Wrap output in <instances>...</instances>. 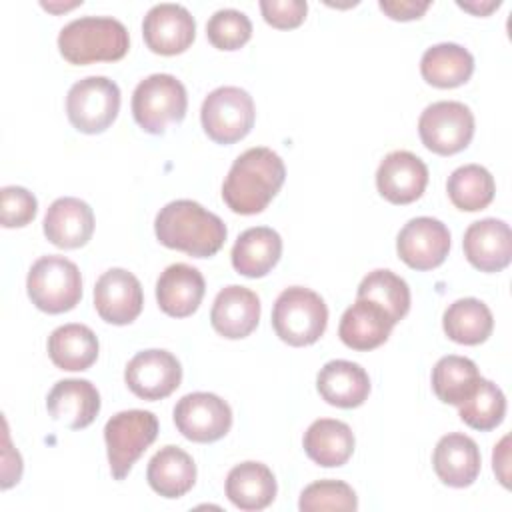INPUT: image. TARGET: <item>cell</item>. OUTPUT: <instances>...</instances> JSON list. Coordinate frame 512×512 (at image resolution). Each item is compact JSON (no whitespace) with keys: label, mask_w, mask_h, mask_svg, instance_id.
Masks as SVG:
<instances>
[{"label":"cell","mask_w":512,"mask_h":512,"mask_svg":"<svg viewBox=\"0 0 512 512\" xmlns=\"http://www.w3.org/2000/svg\"><path fill=\"white\" fill-rule=\"evenodd\" d=\"M284 178V162L274 150L248 148L232 162L222 184V198L236 214H258L278 194Z\"/></svg>","instance_id":"6da1fadb"},{"label":"cell","mask_w":512,"mask_h":512,"mask_svg":"<svg viewBox=\"0 0 512 512\" xmlns=\"http://www.w3.org/2000/svg\"><path fill=\"white\" fill-rule=\"evenodd\" d=\"M154 232L160 244L182 250L196 258L214 256L226 240V224L214 212H208L194 200H172L154 220Z\"/></svg>","instance_id":"7a4b0ae2"},{"label":"cell","mask_w":512,"mask_h":512,"mask_svg":"<svg viewBox=\"0 0 512 512\" xmlns=\"http://www.w3.org/2000/svg\"><path fill=\"white\" fill-rule=\"evenodd\" d=\"M130 46L126 26L112 16H82L58 34V48L70 64L120 60Z\"/></svg>","instance_id":"3957f363"},{"label":"cell","mask_w":512,"mask_h":512,"mask_svg":"<svg viewBox=\"0 0 512 512\" xmlns=\"http://www.w3.org/2000/svg\"><path fill=\"white\" fill-rule=\"evenodd\" d=\"M328 308L320 294L304 286L282 290L272 308V326L290 346L314 344L326 330Z\"/></svg>","instance_id":"277c9868"},{"label":"cell","mask_w":512,"mask_h":512,"mask_svg":"<svg viewBox=\"0 0 512 512\" xmlns=\"http://www.w3.org/2000/svg\"><path fill=\"white\" fill-rule=\"evenodd\" d=\"M26 288L32 304L48 314L72 310L82 298V276L78 266L58 254L38 258L28 272Z\"/></svg>","instance_id":"5b68a950"},{"label":"cell","mask_w":512,"mask_h":512,"mask_svg":"<svg viewBox=\"0 0 512 512\" xmlns=\"http://www.w3.org/2000/svg\"><path fill=\"white\" fill-rule=\"evenodd\" d=\"M186 108V88L172 74H150L138 82L132 94L134 120L150 134H162L168 124L182 122Z\"/></svg>","instance_id":"8992f818"},{"label":"cell","mask_w":512,"mask_h":512,"mask_svg":"<svg viewBox=\"0 0 512 512\" xmlns=\"http://www.w3.org/2000/svg\"><path fill=\"white\" fill-rule=\"evenodd\" d=\"M158 436V418L148 410H122L104 426L110 472L116 480H124L134 462Z\"/></svg>","instance_id":"52a82bcc"},{"label":"cell","mask_w":512,"mask_h":512,"mask_svg":"<svg viewBox=\"0 0 512 512\" xmlns=\"http://www.w3.org/2000/svg\"><path fill=\"white\" fill-rule=\"evenodd\" d=\"M118 110L120 88L106 76H86L68 90L66 114L78 132H104L116 120Z\"/></svg>","instance_id":"ba28073f"},{"label":"cell","mask_w":512,"mask_h":512,"mask_svg":"<svg viewBox=\"0 0 512 512\" xmlns=\"http://www.w3.org/2000/svg\"><path fill=\"white\" fill-rule=\"evenodd\" d=\"M252 96L238 86H220L212 90L200 108L202 128L218 144L242 140L254 126Z\"/></svg>","instance_id":"9c48e42d"},{"label":"cell","mask_w":512,"mask_h":512,"mask_svg":"<svg viewBox=\"0 0 512 512\" xmlns=\"http://www.w3.org/2000/svg\"><path fill=\"white\" fill-rule=\"evenodd\" d=\"M418 134L428 150L440 156L456 154L474 136V114L466 104L456 100L434 102L420 114Z\"/></svg>","instance_id":"30bf717a"},{"label":"cell","mask_w":512,"mask_h":512,"mask_svg":"<svg viewBox=\"0 0 512 512\" xmlns=\"http://www.w3.org/2000/svg\"><path fill=\"white\" fill-rule=\"evenodd\" d=\"M174 424L192 442H216L230 430L232 410L212 392H192L176 402Z\"/></svg>","instance_id":"8fae6325"},{"label":"cell","mask_w":512,"mask_h":512,"mask_svg":"<svg viewBox=\"0 0 512 512\" xmlns=\"http://www.w3.org/2000/svg\"><path fill=\"white\" fill-rule=\"evenodd\" d=\"M126 386L144 400L170 396L182 380L178 358L162 348H150L134 354L124 370Z\"/></svg>","instance_id":"7c38bea8"},{"label":"cell","mask_w":512,"mask_h":512,"mask_svg":"<svg viewBox=\"0 0 512 512\" xmlns=\"http://www.w3.org/2000/svg\"><path fill=\"white\" fill-rule=\"evenodd\" d=\"M396 250L410 268L432 270L448 256L450 232L440 220L418 216L408 220L398 232Z\"/></svg>","instance_id":"4fadbf2b"},{"label":"cell","mask_w":512,"mask_h":512,"mask_svg":"<svg viewBox=\"0 0 512 512\" xmlns=\"http://www.w3.org/2000/svg\"><path fill=\"white\" fill-rule=\"evenodd\" d=\"M142 34L152 52L172 56L184 52L194 42L196 22L182 4L160 2L146 12L142 20Z\"/></svg>","instance_id":"5bb4252c"},{"label":"cell","mask_w":512,"mask_h":512,"mask_svg":"<svg viewBox=\"0 0 512 512\" xmlns=\"http://www.w3.org/2000/svg\"><path fill=\"white\" fill-rule=\"evenodd\" d=\"M142 304L140 280L124 268L106 270L94 284L96 312L110 324H130L142 312Z\"/></svg>","instance_id":"9a60e30c"},{"label":"cell","mask_w":512,"mask_h":512,"mask_svg":"<svg viewBox=\"0 0 512 512\" xmlns=\"http://www.w3.org/2000/svg\"><path fill=\"white\" fill-rule=\"evenodd\" d=\"M428 184V166L408 150H394L384 156L376 170V188L392 204L418 200Z\"/></svg>","instance_id":"2e32d148"},{"label":"cell","mask_w":512,"mask_h":512,"mask_svg":"<svg viewBox=\"0 0 512 512\" xmlns=\"http://www.w3.org/2000/svg\"><path fill=\"white\" fill-rule=\"evenodd\" d=\"M464 254L482 272H500L512 260V232L504 220L484 218L464 232Z\"/></svg>","instance_id":"e0dca14e"},{"label":"cell","mask_w":512,"mask_h":512,"mask_svg":"<svg viewBox=\"0 0 512 512\" xmlns=\"http://www.w3.org/2000/svg\"><path fill=\"white\" fill-rule=\"evenodd\" d=\"M48 414L66 428L80 430L94 422L100 412V394L90 380L66 378L52 386L46 396Z\"/></svg>","instance_id":"ac0fdd59"},{"label":"cell","mask_w":512,"mask_h":512,"mask_svg":"<svg viewBox=\"0 0 512 512\" xmlns=\"http://www.w3.org/2000/svg\"><path fill=\"white\" fill-rule=\"evenodd\" d=\"M260 320V298L246 286L230 284L222 288L212 304V328L224 338H246Z\"/></svg>","instance_id":"d6986e66"},{"label":"cell","mask_w":512,"mask_h":512,"mask_svg":"<svg viewBox=\"0 0 512 512\" xmlns=\"http://www.w3.org/2000/svg\"><path fill=\"white\" fill-rule=\"evenodd\" d=\"M94 232L92 208L74 196L56 198L44 216V234L58 248H80Z\"/></svg>","instance_id":"ffe728a7"},{"label":"cell","mask_w":512,"mask_h":512,"mask_svg":"<svg viewBox=\"0 0 512 512\" xmlns=\"http://www.w3.org/2000/svg\"><path fill=\"white\" fill-rule=\"evenodd\" d=\"M206 290L204 276L198 268L176 262L164 268L156 282V300L162 312L174 318H184L196 312Z\"/></svg>","instance_id":"44dd1931"},{"label":"cell","mask_w":512,"mask_h":512,"mask_svg":"<svg viewBox=\"0 0 512 512\" xmlns=\"http://www.w3.org/2000/svg\"><path fill=\"white\" fill-rule=\"evenodd\" d=\"M432 466L446 486L466 488L480 474L478 444L466 434L450 432L438 440L432 454Z\"/></svg>","instance_id":"7402d4cb"},{"label":"cell","mask_w":512,"mask_h":512,"mask_svg":"<svg viewBox=\"0 0 512 512\" xmlns=\"http://www.w3.org/2000/svg\"><path fill=\"white\" fill-rule=\"evenodd\" d=\"M392 326V318L378 304L356 298L340 318L338 336L352 350H372L388 340Z\"/></svg>","instance_id":"603a6c76"},{"label":"cell","mask_w":512,"mask_h":512,"mask_svg":"<svg viewBox=\"0 0 512 512\" xmlns=\"http://www.w3.org/2000/svg\"><path fill=\"white\" fill-rule=\"evenodd\" d=\"M316 388L328 404L338 408H356L370 394V378L356 362L330 360L320 368Z\"/></svg>","instance_id":"cb8c5ba5"},{"label":"cell","mask_w":512,"mask_h":512,"mask_svg":"<svg viewBox=\"0 0 512 512\" xmlns=\"http://www.w3.org/2000/svg\"><path fill=\"white\" fill-rule=\"evenodd\" d=\"M276 478L272 470L254 460L236 464L226 476V496L228 500L246 512L264 510L276 498Z\"/></svg>","instance_id":"d4e9b609"},{"label":"cell","mask_w":512,"mask_h":512,"mask_svg":"<svg viewBox=\"0 0 512 512\" xmlns=\"http://www.w3.org/2000/svg\"><path fill=\"white\" fill-rule=\"evenodd\" d=\"M280 254V234L268 226H254L236 238L230 256L238 274L248 278H262L278 264Z\"/></svg>","instance_id":"484cf974"},{"label":"cell","mask_w":512,"mask_h":512,"mask_svg":"<svg viewBox=\"0 0 512 512\" xmlns=\"http://www.w3.org/2000/svg\"><path fill=\"white\" fill-rule=\"evenodd\" d=\"M146 478L156 494L180 498L196 482V464L188 452L168 444L150 458Z\"/></svg>","instance_id":"4316f807"},{"label":"cell","mask_w":512,"mask_h":512,"mask_svg":"<svg viewBox=\"0 0 512 512\" xmlns=\"http://www.w3.org/2000/svg\"><path fill=\"white\" fill-rule=\"evenodd\" d=\"M304 450L318 466H342L354 452L352 428L342 420L318 418L304 432Z\"/></svg>","instance_id":"83f0119b"},{"label":"cell","mask_w":512,"mask_h":512,"mask_svg":"<svg viewBox=\"0 0 512 512\" xmlns=\"http://www.w3.org/2000/svg\"><path fill=\"white\" fill-rule=\"evenodd\" d=\"M420 72L422 78L436 88H456L472 76L474 58L456 42H440L424 50Z\"/></svg>","instance_id":"f1b7e54d"},{"label":"cell","mask_w":512,"mask_h":512,"mask_svg":"<svg viewBox=\"0 0 512 512\" xmlns=\"http://www.w3.org/2000/svg\"><path fill=\"white\" fill-rule=\"evenodd\" d=\"M98 338L84 324H64L48 336V356L60 370H86L98 358Z\"/></svg>","instance_id":"f546056e"},{"label":"cell","mask_w":512,"mask_h":512,"mask_svg":"<svg viewBox=\"0 0 512 512\" xmlns=\"http://www.w3.org/2000/svg\"><path fill=\"white\" fill-rule=\"evenodd\" d=\"M444 332L450 340L458 344H480L494 328V318L490 308L478 298H460L452 302L442 316Z\"/></svg>","instance_id":"4dcf8cb0"},{"label":"cell","mask_w":512,"mask_h":512,"mask_svg":"<svg viewBox=\"0 0 512 512\" xmlns=\"http://www.w3.org/2000/svg\"><path fill=\"white\" fill-rule=\"evenodd\" d=\"M480 380L478 366L466 356H442L432 368L434 394L446 404H462Z\"/></svg>","instance_id":"1f68e13d"},{"label":"cell","mask_w":512,"mask_h":512,"mask_svg":"<svg viewBox=\"0 0 512 512\" xmlns=\"http://www.w3.org/2000/svg\"><path fill=\"white\" fill-rule=\"evenodd\" d=\"M356 298H366L378 304L394 324L400 322L410 308V288L406 280L386 268L368 272L358 286Z\"/></svg>","instance_id":"d6a6232c"},{"label":"cell","mask_w":512,"mask_h":512,"mask_svg":"<svg viewBox=\"0 0 512 512\" xmlns=\"http://www.w3.org/2000/svg\"><path fill=\"white\" fill-rule=\"evenodd\" d=\"M452 204L466 212L486 208L494 200L496 184L492 174L480 164H464L456 168L446 182Z\"/></svg>","instance_id":"836d02e7"},{"label":"cell","mask_w":512,"mask_h":512,"mask_svg":"<svg viewBox=\"0 0 512 512\" xmlns=\"http://www.w3.org/2000/svg\"><path fill=\"white\" fill-rule=\"evenodd\" d=\"M458 412L462 422H466L470 428L482 432L492 430L504 420L506 414L504 392L492 380L480 376L470 396L458 404Z\"/></svg>","instance_id":"e575fe53"},{"label":"cell","mask_w":512,"mask_h":512,"mask_svg":"<svg viewBox=\"0 0 512 512\" xmlns=\"http://www.w3.org/2000/svg\"><path fill=\"white\" fill-rule=\"evenodd\" d=\"M298 508L302 512H316V510L354 512L358 508V498L352 486H348L342 480H318L308 484L302 490Z\"/></svg>","instance_id":"d590c367"},{"label":"cell","mask_w":512,"mask_h":512,"mask_svg":"<svg viewBox=\"0 0 512 512\" xmlns=\"http://www.w3.org/2000/svg\"><path fill=\"white\" fill-rule=\"evenodd\" d=\"M206 36L212 46L220 50H238L250 40L252 22L242 10L222 8L210 16L206 24Z\"/></svg>","instance_id":"8d00e7d4"},{"label":"cell","mask_w":512,"mask_h":512,"mask_svg":"<svg viewBox=\"0 0 512 512\" xmlns=\"http://www.w3.org/2000/svg\"><path fill=\"white\" fill-rule=\"evenodd\" d=\"M38 210L36 196L22 186H4L0 190V220L4 228H20L34 220Z\"/></svg>","instance_id":"74e56055"},{"label":"cell","mask_w":512,"mask_h":512,"mask_svg":"<svg viewBox=\"0 0 512 512\" xmlns=\"http://www.w3.org/2000/svg\"><path fill=\"white\" fill-rule=\"evenodd\" d=\"M262 16L274 28H296L308 12L304 0H260Z\"/></svg>","instance_id":"f35d334b"},{"label":"cell","mask_w":512,"mask_h":512,"mask_svg":"<svg viewBox=\"0 0 512 512\" xmlns=\"http://www.w3.org/2000/svg\"><path fill=\"white\" fill-rule=\"evenodd\" d=\"M378 6L394 20H414L428 10L430 2L428 0H380Z\"/></svg>","instance_id":"ab89813d"},{"label":"cell","mask_w":512,"mask_h":512,"mask_svg":"<svg viewBox=\"0 0 512 512\" xmlns=\"http://www.w3.org/2000/svg\"><path fill=\"white\" fill-rule=\"evenodd\" d=\"M508 436H504L498 446H494V454H492V462H494V472L498 474L500 482L504 486H508Z\"/></svg>","instance_id":"60d3db41"},{"label":"cell","mask_w":512,"mask_h":512,"mask_svg":"<svg viewBox=\"0 0 512 512\" xmlns=\"http://www.w3.org/2000/svg\"><path fill=\"white\" fill-rule=\"evenodd\" d=\"M458 6L460 8H464V10H470V12H474V14H478V16H486L488 12H492L494 8H498L500 6V0H490V2H462V0H458Z\"/></svg>","instance_id":"b9f144b4"}]
</instances>
